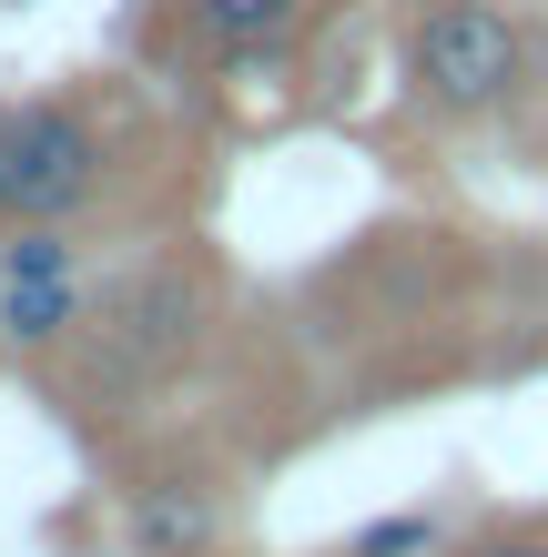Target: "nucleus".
<instances>
[{"label":"nucleus","mask_w":548,"mask_h":557,"mask_svg":"<svg viewBox=\"0 0 548 557\" xmlns=\"http://www.w3.org/2000/svg\"><path fill=\"white\" fill-rule=\"evenodd\" d=\"M519 72H528V41L488 0H437V11H416V30H406V82H416V102L447 112V122L498 112L508 91H519Z\"/></svg>","instance_id":"obj_1"},{"label":"nucleus","mask_w":548,"mask_h":557,"mask_svg":"<svg viewBox=\"0 0 548 557\" xmlns=\"http://www.w3.org/2000/svg\"><path fill=\"white\" fill-rule=\"evenodd\" d=\"M458 557H548V528H488V537H467Z\"/></svg>","instance_id":"obj_8"},{"label":"nucleus","mask_w":548,"mask_h":557,"mask_svg":"<svg viewBox=\"0 0 548 557\" xmlns=\"http://www.w3.org/2000/svg\"><path fill=\"white\" fill-rule=\"evenodd\" d=\"M102 193V133L72 102H11L0 112V234L72 223Z\"/></svg>","instance_id":"obj_2"},{"label":"nucleus","mask_w":548,"mask_h":557,"mask_svg":"<svg viewBox=\"0 0 548 557\" xmlns=\"http://www.w3.org/2000/svg\"><path fill=\"white\" fill-rule=\"evenodd\" d=\"M416 11H437V0H416Z\"/></svg>","instance_id":"obj_9"},{"label":"nucleus","mask_w":548,"mask_h":557,"mask_svg":"<svg viewBox=\"0 0 548 557\" xmlns=\"http://www.w3.org/2000/svg\"><path fill=\"white\" fill-rule=\"evenodd\" d=\"M193 335H204V284H193L183 264H153L133 284L102 294V355H112V385H163Z\"/></svg>","instance_id":"obj_4"},{"label":"nucleus","mask_w":548,"mask_h":557,"mask_svg":"<svg viewBox=\"0 0 548 557\" xmlns=\"http://www.w3.org/2000/svg\"><path fill=\"white\" fill-rule=\"evenodd\" d=\"M345 557H447V528L427 507H406V517H376V528H356V547Z\"/></svg>","instance_id":"obj_7"},{"label":"nucleus","mask_w":548,"mask_h":557,"mask_svg":"<svg viewBox=\"0 0 548 557\" xmlns=\"http://www.w3.org/2000/svg\"><path fill=\"white\" fill-rule=\"evenodd\" d=\"M214 537H223L214 486H193V476H153L143 497H133V557H204Z\"/></svg>","instance_id":"obj_5"},{"label":"nucleus","mask_w":548,"mask_h":557,"mask_svg":"<svg viewBox=\"0 0 548 557\" xmlns=\"http://www.w3.org/2000/svg\"><path fill=\"white\" fill-rule=\"evenodd\" d=\"M193 21H204L214 41L254 51V41H284V30H295V21H305V0H193Z\"/></svg>","instance_id":"obj_6"},{"label":"nucleus","mask_w":548,"mask_h":557,"mask_svg":"<svg viewBox=\"0 0 548 557\" xmlns=\"http://www.w3.org/2000/svg\"><path fill=\"white\" fill-rule=\"evenodd\" d=\"M92 324V274L61 223H21L0 234V345L11 355H61Z\"/></svg>","instance_id":"obj_3"}]
</instances>
